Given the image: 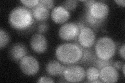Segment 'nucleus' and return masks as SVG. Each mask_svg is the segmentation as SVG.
Here are the masks:
<instances>
[{
  "label": "nucleus",
  "mask_w": 125,
  "mask_h": 83,
  "mask_svg": "<svg viewBox=\"0 0 125 83\" xmlns=\"http://www.w3.org/2000/svg\"><path fill=\"white\" fill-rule=\"evenodd\" d=\"M55 56L62 64L75 65L80 61L83 56V51L78 43H66L57 47Z\"/></svg>",
  "instance_id": "f257e3e1"
},
{
  "label": "nucleus",
  "mask_w": 125,
  "mask_h": 83,
  "mask_svg": "<svg viewBox=\"0 0 125 83\" xmlns=\"http://www.w3.org/2000/svg\"><path fill=\"white\" fill-rule=\"evenodd\" d=\"M9 19L10 26L20 31L29 29L34 21L31 9L22 6L16 7L11 10Z\"/></svg>",
  "instance_id": "f03ea898"
},
{
  "label": "nucleus",
  "mask_w": 125,
  "mask_h": 83,
  "mask_svg": "<svg viewBox=\"0 0 125 83\" xmlns=\"http://www.w3.org/2000/svg\"><path fill=\"white\" fill-rule=\"evenodd\" d=\"M116 49V44L114 41L106 36L100 37L94 46L96 57L105 61L110 60L115 56Z\"/></svg>",
  "instance_id": "7ed1b4c3"
},
{
  "label": "nucleus",
  "mask_w": 125,
  "mask_h": 83,
  "mask_svg": "<svg viewBox=\"0 0 125 83\" xmlns=\"http://www.w3.org/2000/svg\"><path fill=\"white\" fill-rule=\"evenodd\" d=\"M62 76L66 82L79 83L83 82L85 77V70L79 65H72L66 66Z\"/></svg>",
  "instance_id": "20e7f679"
},
{
  "label": "nucleus",
  "mask_w": 125,
  "mask_h": 83,
  "mask_svg": "<svg viewBox=\"0 0 125 83\" xmlns=\"http://www.w3.org/2000/svg\"><path fill=\"white\" fill-rule=\"evenodd\" d=\"M19 66L21 72L29 76L35 75L40 70L39 61L30 55H26L19 61Z\"/></svg>",
  "instance_id": "39448f33"
},
{
  "label": "nucleus",
  "mask_w": 125,
  "mask_h": 83,
  "mask_svg": "<svg viewBox=\"0 0 125 83\" xmlns=\"http://www.w3.org/2000/svg\"><path fill=\"white\" fill-rule=\"evenodd\" d=\"M78 44L84 48H91L96 41V34L91 28L85 26L81 29L77 37Z\"/></svg>",
  "instance_id": "423d86ee"
},
{
  "label": "nucleus",
  "mask_w": 125,
  "mask_h": 83,
  "mask_svg": "<svg viewBox=\"0 0 125 83\" xmlns=\"http://www.w3.org/2000/svg\"><path fill=\"white\" fill-rule=\"evenodd\" d=\"M80 30L77 23L67 22L62 24L58 31V35L62 40L70 41L77 38Z\"/></svg>",
  "instance_id": "0eeeda50"
},
{
  "label": "nucleus",
  "mask_w": 125,
  "mask_h": 83,
  "mask_svg": "<svg viewBox=\"0 0 125 83\" xmlns=\"http://www.w3.org/2000/svg\"><path fill=\"white\" fill-rule=\"evenodd\" d=\"M92 16L96 20L105 21L109 14V7L106 3L101 1H95L90 7H85Z\"/></svg>",
  "instance_id": "6e6552de"
},
{
  "label": "nucleus",
  "mask_w": 125,
  "mask_h": 83,
  "mask_svg": "<svg viewBox=\"0 0 125 83\" xmlns=\"http://www.w3.org/2000/svg\"><path fill=\"white\" fill-rule=\"evenodd\" d=\"M31 48L33 51L38 54L44 53L48 47L46 38L42 34L36 33L33 35L30 40Z\"/></svg>",
  "instance_id": "1a4fd4ad"
},
{
  "label": "nucleus",
  "mask_w": 125,
  "mask_h": 83,
  "mask_svg": "<svg viewBox=\"0 0 125 83\" xmlns=\"http://www.w3.org/2000/svg\"><path fill=\"white\" fill-rule=\"evenodd\" d=\"M100 78L103 83H116L119 78L118 71L113 65L105 66L100 71Z\"/></svg>",
  "instance_id": "9d476101"
},
{
  "label": "nucleus",
  "mask_w": 125,
  "mask_h": 83,
  "mask_svg": "<svg viewBox=\"0 0 125 83\" xmlns=\"http://www.w3.org/2000/svg\"><path fill=\"white\" fill-rule=\"evenodd\" d=\"M52 20L57 24H64L70 18V14L62 6H58L53 8L51 14Z\"/></svg>",
  "instance_id": "9b49d317"
},
{
  "label": "nucleus",
  "mask_w": 125,
  "mask_h": 83,
  "mask_svg": "<svg viewBox=\"0 0 125 83\" xmlns=\"http://www.w3.org/2000/svg\"><path fill=\"white\" fill-rule=\"evenodd\" d=\"M28 53V49L26 46L21 43H15L10 47L9 51L10 58L14 61H20L26 56Z\"/></svg>",
  "instance_id": "f8f14e48"
},
{
  "label": "nucleus",
  "mask_w": 125,
  "mask_h": 83,
  "mask_svg": "<svg viewBox=\"0 0 125 83\" xmlns=\"http://www.w3.org/2000/svg\"><path fill=\"white\" fill-rule=\"evenodd\" d=\"M66 68L65 65H62L59 61L52 60L46 64L45 70L46 73L50 76H58L62 75Z\"/></svg>",
  "instance_id": "ddd939ff"
},
{
  "label": "nucleus",
  "mask_w": 125,
  "mask_h": 83,
  "mask_svg": "<svg viewBox=\"0 0 125 83\" xmlns=\"http://www.w3.org/2000/svg\"><path fill=\"white\" fill-rule=\"evenodd\" d=\"M33 17L37 21H45L50 17V11L45 7L39 4L36 7L31 9Z\"/></svg>",
  "instance_id": "4468645a"
},
{
  "label": "nucleus",
  "mask_w": 125,
  "mask_h": 83,
  "mask_svg": "<svg viewBox=\"0 0 125 83\" xmlns=\"http://www.w3.org/2000/svg\"><path fill=\"white\" fill-rule=\"evenodd\" d=\"M84 23L86 26L91 28L93 30H96L103 25L105 21L99 20L94 18L90 14L88 9H85V13L83 16Z\"/></svg>",
  "instance_id": "2eb2a0df"
},
{
  "label": "nucleus",
  "mask_w": 125,
  "mask_h": 83,
  "mask_svg": "<svg viewBox=\"0 0 125 83\" xmlns=\"http://www.w3.org/2000/svg\"><path fill=\"white\" fill-rule=\"evenodd\" d=\"M80 47L83 51V56L82 57L80 61L78 62V64L82 65L89 64H91V63L96 57L95 53L93 52V51L92 50L91 48H84L81 46Z\"/></svg>",
  "instance_id": "dca6fc26"
},
{
  "label": "nucleus",
  "mask_w": 125,
  "mask_h": 83,
  "mask_svg": "<svg viewBox=\"0 0 125 83\" xmlns=\"http://www.w3.org/2000/svg\"><path fill=\"white\" fill-rule=\"evenodd\" d=\"M100 70L95 66H90L85 71V77L88 82L92 83L100 78Z\"/></svg>",
  "instance_id": "f3484780"
},
{
  "label": "nucleus",
  "mask_w": 125,
  "mask_h": 83,
  "mask_svg": "<svg viewBox=\"0 0 125 83\" xmlns=\"http://www.w3.org/2000/svg\"><path fill=\"white\" fill-rule=\"evenodd\" d=\"M113 64H114V62H113V60L112 59H110V60L105 61L101 60V59L96 57L94 59V60L91 63V65L100 70L106 66L113 65Z\"/></svg>",
  "instance_id": "a211bd4d"
},
{
  "label": "nucleus",
  "mask_w": 125,
  "mask_h": 83,
  "mask_svg": "<svg viewBox=\"0 0 125 83\" xmlns=\"http://www.w3.org/2000/svg\"><path fill=\"white\" fill-rule=\"evenodd\" d=\"M10 36L6 31L0 30V48L1 49L5 47L10 42Z\"/></svg>",
  "instance_id": "6ab92c4d"
},
{
  "label": "nucleus",
  "mask_w": 125,
  "mask_h": 83,
  "mask_svg": "<svg viewBox=\"0 0 125 83\" xmlns=\"http://www.w3.org/2000/svg\"><path fill=\"white\" fill-rule=\"evenodd\" d=\"M78 4V1H76V0H68V1H66L63 3L62 6L68 11L73 10L76 9Z\"/></svg>",
  "instance_id": "aec40b11"
},
{
  "label": "nucleus",
  "mask_w": 125,
  "mask_h": 83,
  "mask_svg": "<svg viewBox=\"0 0 125 83\" xmlns=\"http://www.w3.org/2000/svg\"><path fill=\"white\" fill-rule=\"evenodd\" d=\"M39 0H21L20 2L27 9H32L39 4Z\"/></svg>",
  "instance_id": "412c9836"
},
{
  "label": "nucleus",
  "mask_w": 125,
  "mask_h": 83,
  "mask_svg": "<svg viewBox=\"0 0 125 83\" xmlns=\"http://www.w3.org/2000/svg\"><path fill=\"white\" fill-rule=\"evenodd\" d=\"M39 4L50 10L53 9L55 5V2L53 0H40Z\"/></svg>",
  "instance_id": "4be33fe9"
},
{
  "label": "nucleus",
  "mask_w": 125,
  "mask_h": 83,
  "mask_svg": "<svg viewBox=\"0 0 125 83\" xmlns=\"http://www.w3.org/2000/svg\"><path fill=\"white\" fill-rule=\"evenodd\" d=\"M49 24L46 22L43 21L39 23L38 26V31L39 33H44L49 30Z\"/></svg>",
  "instance_id": "5701e85b"
},
{
  "label": "nucleus",
  "mask_w": 125,
  "mask_h": 83,
  "mask_svg": "<svg viewBox=\"0 0 125 83\" xmlns=\"http://www.w3.org/2000/svg\"><path fill=\"white\" fill-rule=\"evenodd\" d=\"M37 82L40 83H53L54 82L51 77H49L48 76H43L39 78V80L37 81Z\"/></svg>",
  "instance_id": "b1692460"
},
{
  "label": "nucleus",
  "mask_w": 125,
  "mask_h": 83,
  "mask_svg": "<svg viewBox=\"0 0 125 83\" xmlns=\"http://www.w3.org/2000/svg\"><path fill=\"white\" fill-rule=\"evenodd\" d=\"M118 54L121 58H122L123 60L125 59V44H123L120 46L119 49Z\"/></svg>",
  "instance_id": "393cba45"
},
{
  "label": "nucleus",
  "mask_w": 125,
  "mask_h": 83,
  "mask_svg": "<svg viewBox=\"0 0 125 83\" xmlns=\"http://www.w3.org/2000/svg\"><path fill=\"white\" fill-rule=\"evenodd\" d=\"M124 64V63L121 61H117L113 64V66H114V68H115L117 70L119 71V70H122V66Z\"/></svg>",
  "instance_id": "a878e982"
},
{
  "label": "nucleus",
  "mask_w": 125,
  "mask_h": 83,
  "mask_svg": "<svg viewBox=\"0 0 125 83\" xmlns=\"http://www.w3.org/2000/svg\"><path fill=\"white\" fill-rule=\"evenodd\" d=\"M114 2L118 5L122 6L123 7H125V0H115Z\"/></svg>",
  "instance_id": "bb28decb"
},
{
  "label": "nucleus",
  "mask_w": 125,
  "mask_h": 83,
  "mask_svg": "<svg viewBox=\"0 0 125 83\" xmlns=\"http://www.w3.org/2000/svg\"><path fill=\"white\" fill-rule=\"evenodd\" d=\"M77 24L78 27H79V29L80 30L81 29H83L84 27L86 26L84 25V23L83 22H81V21L78 22L77 23Z\"/></svg>",
  "instance_id": "cd10ccee"
},
{
  "label": "nucleus",
  "mask_w": 125,
  "mask_h": 83,
  "mask_svg": "<svg viewBox=\"0 0 125 83\" xmlns=\"http://www.w3.org/2000/svg\"><path fill=\"white\" fill-rule=\"evenodd\" d=\"M125 64H124L123 66H122V70H123V75H124V76H125Z\"/></svg>",
  "instance_id": "c85d7f7f"
},
{
  "label": "nucleus",
  "mask_w": 125,
  "mask_h": 83,
  "mask_svg": "<svg viewBox=\"0 0 125 83\" xmlns=\"http://www.w3.org/2000/svg\"><path fill=\"white\" fill-rule=\"evenodd\" d=\"M92 83H103V82H102L101 81H100V80H95V81H94L92 82Z\"/></svg>",
  "instance_id": "c756f323"
}]
</instances>
